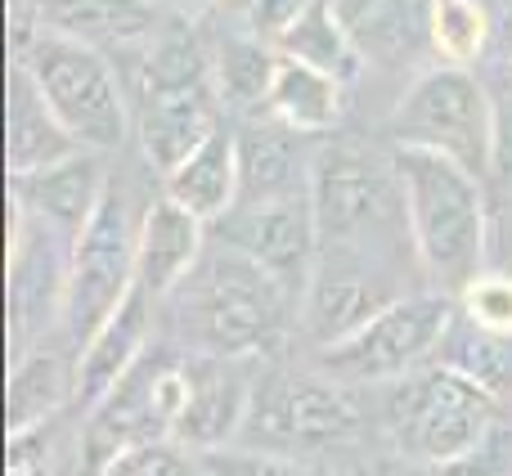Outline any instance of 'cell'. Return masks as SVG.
<instances>
[{
  "instance_id": "obj_1",
  "label": "cell",
  "mask_w": 512,
  "mask_h": 476,
  "mask_svg": "<svg viewBox=\"0 0 512 476\" xmlns=\"http://www.w3.org/2000/svg\"><path fill=\"white\" fill-rule=\"evenodd\" d=\"M292 319H301L297 292L221 238L162 297V328L180 351L198 355L261 360L283 342Z\"/></svg>"
},
{
  "instance_id": "obj_2",
  "label": "cell",
  "mask_w": 512,
  "mask_h": 476,
  "mask_svg": "<svg viewBox=\"0 0 512 476\" xmlns=\"http://www.w3.org/2000/svg\"><path fill=\"white\" fill-rule=\"evenodd\" d=\"M135 63L122 68L131 126L140 153L167 176L198 140L216 131L221 90H216L207 32L189 18H167L144 41H135Z\"/></svg>"
},
{
  "instance_id": "obj_3",
  "label": "cell",
  "mask_w": 512,
  "mask_h": 476,
  "mask_svg": "<svg viewBox=\"0 0 512 476\" xmlns=\"http://www.w3.org/2000/svg\"><path fill=\"white\" fill-rule=\"evenodd\" d=\"M396 167L405 185L409 234L423 274L445 292H463L486 265L490 216L486 176L432 149L396 144Z\"/></svg>"
},
{
  "instance_id": "obj_4",
  "label": "cell",
  "mask_w": 512,
  "mask_h": 476,
  "mask_svg": "<svg viewBox=\"0 0 512 476\" xmlns=\"http://www.w3.org/2000/svg\"><path fill=\"white\" fill-rule=\"evenodd\" d=\"M14 59L27 63L36 86L54 104L81 149L117 153L126 144L131 126V99H126L122 68L104 54V45L77 41V36L32 27L14 41Z\"/></svg>"
},
{
  "instance_id": "obj_5",
  "label": "cell",
  "mask_w": 512,
  "mask_h": 476,
  "mask_svg": "<svg viewBox=\"0 0 512 476\" xmlns=\"http://www.w3.org/2000/svg\"><path fill=\"white\" fill-rule=\"evenodd\" d=\"M310 198H315L319 243L369 247L391 256L400 247H414L396 153L387 158L369 144H328L319 149Z\"/></svg>"
},
{
  "instance_id": "obj_6",
  "label": "cell",
  "mask_w": 512,
  "mask_h": 476,
  "mask_svg": "<svg viewBox=\"0 0 512 476\" xmlns=\"http://www.w3.org/2000/svg\"><path fill=\"white\" fill-rule=\"evenodd\" d=\"M495 400V391L450 364L414 369L391 378V391L382 400V432L405 459L450 468L486 445L495 427Z\"/></svg>"
},
{
  "instance_id": "obj_7",
  "label": "cell",
  "mask_w": 512,
  "mask_h": 476,
  "mask_svg": "<svg viewBox=\"0 0 512 476\" xmlns=\"http://www.w3.org/2000/svg\"><path fill=\"white\" fill-rule=\"evenodd\" d=\"M364 436V405L355 396V382L337 373L283 369L256 382L252 409L243 423V445L256 454H274L288 463V454L333 450Z\"/></svg>"
},
{
  "instance_id": "obj_8",
  "label": "cell",
  "mask_w": 512,
  "mask_h": 476,
  "mask_svg": "<svg viewBox=\"0 0 512 476\" xmlns=\"http://www.w3.org/2000/svg\"><path fill=\"white\" fill-rule=\"evenodd\" d=\"M391 140L432 149L490 180L495 162V99L490 86L463 63H441L409 81L391 108Z\"/></svg>"
},
{
  "instance_id": "obj_9",
  "label": "cell",
  "mask_w": 512,
  "mask_h": 476,
  "mask_svg": "<svg viewBox=\"0 0 512 476\" xmlns=\"http://www.w3.org/2000/svg\"><path fill=\"white\" fill-rule=\"evenodd\" d=\"M454 319L450 292L445 288H418L382 306L373 319H364L342 342L324 346L319 364L355 387H387L400 373L423 369L432 355H441L445 328Z\"/></svg>"
},
{
  "instance_id": "obj_10",
  "label": "cell",
  "mask_w": 512,
  "mask_h": 476,
  "mask_svg": "<svg viewBox=\"0 0 512 476\" xmlns=\"http://www.w3.org/2000/svg\"><path fill=\"white\" fill-rule=\"evenodd\" d=\"M135 243L140 225L131 216L122 185H108L104 203L95 207L90 225L72 243L68 265V301H63V337L81 351L90 333L113 315L135 288Z\"/></svg>"
},
{
  "instance_id": "obj_11",
  "label": "cell",
  "mask_w": 512,
  "mask_h": 476,
  "mask_svg": "<svg viewBox=\"0 0 512 476\" xmlns=\"http://www.w3.org/2000/svg\"><path fill=\"white\" fill-rule=\"evenodd\" d=\"M396 297H405V292H400L391 252L319 243L315 270H310V283L301 292V333L324 351V346L342 342L346 333H355L364 319H373Z\"/></svg>"
},
{
  "instance_id": "obj_12",
  "label": "cell",
  "mask_w": 512,
  "mask_h": 476,
  "mask_svg": "<svg viewBox=\"0 0 512 476\" xmlns=\"http://www.w3.org/2000/svg\"><path fill=\"white\" fill-rule=\"evenodd\" d=\"M9 351L41 346L45 333H63L72 243L45 221L9 203Z\"/></svg>"
},
{
  "instance_id": "obj_13",
  "label": "cell",
  "mask_w": 512,
  "mask_h": 476,
  "mask_svg": "<svg viewBox=\"0 0 512 476\" xmlns=\"http://www.w3.org/2000/svg\"><path fill=\"white\" fill-rule=\"evenodd\" d=\"M216 238L248 252L252 261H261L274 279H283L301 297L319 256L315 198L301 194V198H270V203H234L216 221Z\"/></svg>"
},
{
  "instance_id": "obj_14",
  "label": "cell",
  "mask_w": 512,
  "mask_h": 476,
  "mask_svg": "<svg viewBox=\"0 0 512 476\" xmlns=\"http://www.w3.org/2000/svg\"><path fill=\"white\" fill-rule=\"evenodd\" d=\"M248 364L252 360L185 351L189 400H185V414H180L176 441H185L189 450H212V445L239 441L252 409V391H256Z\"/></svg>"
},
{
  "instance_id": "obj_15",
  "label": "cell",
  "mask_w": 512,
  "mask_h": 476,
  "mask_svg": "<svg viewBox=\"0 0 512 476\" xmlns=\"http://www.w3.org/2000/svg\"><path fill=\"white\" fill-rule=\"evenodd\" d=\"M319 149L310 131L265 113L239 131V203H270V198H301L315 185Z\"/></svg>"
},
{
  "instance_id": "obj_16",
  "label": "cell",
  "mask_w": 512,
  "mask_h": 476,
  "mask_svg": "<svg viewBox=\"0 0 512 476\" xmlns=\"http://www.w3.org/2000/svg\"><path fill=\"white\" fill-rule=\"evenodd\" d=\"M104 153L81 149L72 158L54 162L41 171H18L9 176V203L23 207L27 216L45 221L50 230H59L68 243H77V234L90 225L95 207L104 203Z\"/></svg>"
},
{
  "instance_id": "obj_17",
  "label": "cell",
  "mask_w": 512,
  "mask_h": 476,
  "mask_svg": "<svg viewBox=\"0 0 512 476\" xmlns=\"http://www.w3.org/2000/svg\"><path fill=\"white\" fill-rule=\"evenodd\" d=\"M158 315H162V297H153V292H144L140 283H135L122 306L81 342V351H77V400L81 405L90 409L95 400H104L108 391L144 360L153 328L162 324Z\"/></svg>"
},
{
  "instance_id": "obj_18",
  "label": "cell",
  "mask_w": 512,
  "mask_h": 476,
  "mask_svg": "<svg viewBox=\"0 0 512 476\" xmlns=\"http://www.w3.org/2000/svg\"><path fill=\"white\" fill-rule=\"evenodd\" d=\"M207 252V221L194 216L171 194L153 198L140 216V243H135V283L153 297H167L180 279Z\"/></svg>"
},
{
  "instance_id": "obj_19",
  "label": "cell",
  "mask_w": 512,
  "mask_h": 476,
  "mask_svg": "<svg viewBox=\"0 0 512 476\" xmlns=\"http://www.w3.org/2000/svg\"><path fill=\"white\" fill-rule=\"evenodd\" d=\"M27 18L90 45H135L162 23L153 0H14V32Z\"/></svg>"
},
{
  "instance_id": "obj_20",
  "label": "cell",
  "mask_w": 512,
  "mask_h": 476,
  "mask_svg": "<svg viewBox=\"0 0 512 476\" xmlns=\"http://www.w3.org/2000/svg\"><path fill=\"white\" fill-rule=\"evenodd\" d=\"M72 153H81L77 135L54 113L45 90L36 86L32 68L14 59V68H9V158H5L9 176L54 167V162L72 158Z\"/></svg>"
},
{
  "instance_id": "obj_21",
  "label": "cell",
  "mask_w": 512,
  "mask_h": 476,
  "mask_svg": "<svg viewBox=\"0 0 512 476\" xmlns=\"http://www.w3.org/2000/svg\"><path fill=\"white\" fill-rule=\"evenodd\" d=\"M162 194L185 203L203 221H221L239 203V135L216 126L207 140H198L176 167L162 176Z\"/></svg>"
},
{
  "instance_id": "obj_22",
  "label": "cell",
  "mask_w": 512,
  "mask_h": 476,
  "mask_svg": "<svg viewBox=\"0 0 512 476\" xmlns=\"http://www.w3.org/2000/svg\"><path fill=\"white\" fill-rule=\"evenodd\" d=\"M351 23L360 54L378 59H418L432 50V0H337Z\"/></svg>"
},
{
  "instance_id": "obj_23",
  "label": "cell",
  "mask_w": 512,
  "mask_h": 476,
  "mask_svg": "<svg viewBox=\"0 0 512 476\" xmlns=\"http://www.w3.org/2000/svg\"><path fill=\"white\" fill-rule=\"evenodd\" d=\"M77 400V360L63 351L27 346L14 355L9 369V432L50 423L63 414V405Z\"/></svg>"
},
{
  "instance_id": "obj_24",
  "label": "cell",
  "mask_w": 512,
  "mask_h": 476,
  "mask_svg": "<svg viewBox=\"0 0 512 476\" xmlns=\"http://www.w3.org/2000/svg\"><path fill=\"white\" fill-rule=\"evenodd\" d=\"M270 36L261 27H221L207 32V50H212L216 90L225 104L234 108H265L274 68H279V50H270Z\"/></svg>"
},
{
  "instance_id": "obj_25",
  "label": "cell",
  "mask_w": 512,
  "mask_h": 476,
  "mask_svg": "<svg viewBox=\"0 0 512 476\" xmlns=\"http://www.w3.org/2000/svg\"><path fill=\"white\" fill-rule=\"evenodd\" d=\"M342 77L315 68V63H301L279 54V68H274L270 95H265V113H274L279 122L301 126V131H328V126L342 117Z\"/></svg>"
},
{
  "instance_id": "obj_26",
  "label": "cell",
  "mask_w": 512,
  "mask_h": 476,
  "mask_svg": "<svg viewBox=\"0 0 512 476\" xmlns=\"http://www.w3.org/2000/svg\"><path fill=\"white\" fill-rule=\"evenodd\" d=\"M274 50L288 54V59H301V63H315V68L333 72V77H351L360 68V41H355L351 23L342 18L337 0H315L306 14H297L283 32L270 36Z\"/></svg>"
},
{
  "instance_id": "obj_27",
  "label": "cell",
  "mask_w": 512,
  "mask_h": 476,
  "mask_svg": "<svg viewBox=\"0 0 512 476\" xmlns=\"http://www.w3.org/2000/svg\"><path fill=\"white\" fill-rule=\"evenodd\" d=\"M441 364L468 373L486 391L504 396V391H512V333L477 324L472 315L450 319L445 342H441Z\"/></svg>"
},
{
  "instance_id": "obj_28",
  "label": "cell",
  "mask_w": 512,
  "mask_h": 476,
  "mask_svg": "<svg viewBox=\"0 0 512 476\" xmlns=\"http://www.w3.org/2000/svg\"><path fill=\"white\" fill-rule=\"evenodd\" d=\"M495 18L481 9V0H432V50L441 63H472L490 54Z\"/></svg>"
},
{
  "instance_id": "obj_29",
  "label": "cell",
  "mask_w": 512,
  "mask_h": 476,
  "mask_svg": "<svg viewBox=\"0 0 512 476\" xmlns=\"http://www.w3.org/2000/svg\"><path fill=\"white\" fill-rule=\"evenodd\" d=\"M189 468H198V459L189 454L185 441H176V436H149V441H135V445H126V450H117L104 472L171 476V472H189Z\"/></svg>"
},
{
  "instance_id": "obj_30",
  "label": "cell",
  "mask_w": 512,
  "mask_h": 476,
  "mask_svg": "<svg viewBox=\"0 0 512 476\" xmlns=\"http://www.w3.org/2000/svg\"><path fill=\"white\" fill-rule=\"evenodd\" d=\"M459 297H463V315H472L486 328H504V333H512V279L508 274L481 270Z\"/></svg>"
},
{
  "instance_id": "obj_31",
  "label": "cell",
  "mask_w": 512,
  "mask_h": 476,
  "mask_svg": "<svg viewBox=\"0 0 512 476\" xmlns=\"http://www.w3.org/2000/svg\"><path fill=\"white\" fill-rule=\"evenodd\" d=\"M490 99H495V162H490V180L512 189V81H504V90H490Z\"/></svg>"
},
{
  "instance_id": "obj_32",
  "label": "cell",
  "mask_w": 512,
  "mask_h": 476,
  "mask_svg": "<svg viewBox=\"0 0 512 476\" xmlns=\"http://www.w3.org/2000/svg\"><path fill=\"white\" fill-rule=\"evenodd\" d=\"M310 5H315V0H248V18L261 27L265 36H274V32H283L297 14H306Z\"/></svg>"
},
{
  "instance_id": "obj_33",
  "label": "cell",
  "mask_w": 512,
  "mask_h": 476,
  "mask_svg": "<svg viewBox=\"0 0 512 476\" xmlns=\"http://www.w3.org/2000/svg\"><path fill=\"white\" fill-rule=\"evenodd\" d=\"M490 54H495L499 68H512V0L499 9L495 18V36H490Z\"/></svg>"
},
{
  "instance_id": "obj_34",
  "label": "cell",
  "mask_w": 512,
  "mask_h": 476,
  "mask_svg": "<svg viewBox=\"0 0 512 476\" xmlns=\"http://www.w3.org/2000/svg\"><path fill=\"white\" fill-rule=\"evenodd\" d=\"M171 5H180V9H221V5H230V0H171Z\"/></svg>"
}]
</instances>
